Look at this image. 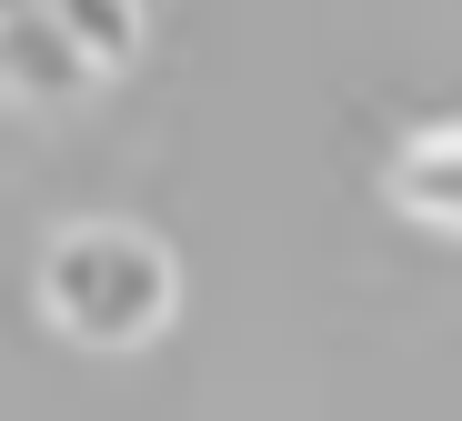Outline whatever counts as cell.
Masks as SVG:
<instances>
[{"mask_svg":"<svg viewBox=\"0 0 462 421\" xmlns=\"http://www.w3.org/2000/svg\"><path fill=\"white\" fill-rule=\"evenodd\" d=\"M171 301H181L171 251L151 231H131V221H70L51 241V261H41V311L81 352H141L171 321Z\"/></svg>","mask_w":462,"mask_h":421,"instance_id":"obj_1","label":"cell"},{"mask_svg":"<svg viewBox=\"0 0 462 421\" xmlns=\"http://www.w3.org/2000/svg\"><path fill=\"white\" fill-rule=\"evenodd\" d=\"M382 201H393L402 221H422V231H452L462 241V121L402 131L393 160H382Z\"/></svg>","mask_w":462,"mask_h":421,"instance_id":"obj_2","label":"cell"},{"mask_svg":"<svg viewBox=\"0 0 462 421\" xmlns=\"http://www.w3.org/2000/svg\"><path fill=\"white\" fill-rule=\"evenodd\" d=\"M91 80H111L81 41H70L60 21H41V11H0V91L11 101H81Z\"/></svg>","mask_w":462,"mask_h":421,"instance_id":"obj_3","label":"cell"},{"mask_svg":"<svg viewBox=\"0 0 462 421\" xmlns=\"http://www.w3.org/2000/svg\"><path fill=\"white\" fill-rule=\"evenodd\" d=\"M0 11H41V21H60L101 70H131V60H141V0H0Z\"/></svg>","mask_w":462,"mask_h":421,"instance_id":"obj_4","label":"cell"}]
</instances>
